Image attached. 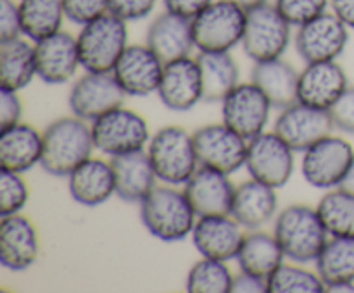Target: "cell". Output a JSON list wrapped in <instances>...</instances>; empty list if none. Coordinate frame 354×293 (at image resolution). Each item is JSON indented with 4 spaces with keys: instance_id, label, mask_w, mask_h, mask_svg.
Instances as JSON below:
<instances>
[{
    "instance_id": "6da1fadb",
    "label": "cell",
    "mask_w": 354,
    "mask_h": 293,
    "mask_svg": "<svg viewBox=\"0 0 354 293\" xmlns=\"http://www.w3.org/2000/svg\"><path fill=\"white\" fill-rule=\"evenodd\" d=\"M95 148L92 124L78 116L59 117L44 130V154L40 165L45 172L68 178Z\"/></svg>"
},
{
    "instance_id": "7a4b0ae2",
    "label": "cell",
    "mask_w": 354,
    "mask_h": 293,
    "mask_svg": "<svg viewBox=\"0 0 354 293\" xmlns=\"http://www.w3.org/2000/svg\"><path fill=\"white\" fill-rule=\"evenodd\" d=\"M140 219L145 230L166 243L192 236L197 214L185 192L175 185L156 186L140 203Z\"/></svg>"
},
{
    "instance_id": "3957f363",
    "label": "cell",
    "mask_w": 354,
    "mask_h": 293,
    "mask_svg": "<svg viewBox=\"0 0 354 293\" xmlns=\"http://www.w3.org/2000/svg\"><path fill=\"white\" fill-rule=\"evenodd\" d=\"M273 234L282 245L286 257L299 264L317 261L330 238L318 210L304 203H292L280 210L273 224Z\"/></svg>"
},
{
    "instance_id": "277c9868",
    "label": "cell",
    "mask_w": 354,
    "mask_h": 293,
    "mask_svg": "<svg viewBox=\"0 0 354 293\" xmlns=\"http://www.w3.org/2000/svg\"><path fill=\"white\" fill-rule=\"evenodd\" d=\"M145 150L158 179L166 185H185L201 165L194 133H189L182 126H165L158 130Z\"/></svg>"
},
{
    "instance_id": "5b68a950",
    "label": "cell",
    "mask_w": 354,
    "mask_h": 293,
    "mask_svg": "<svg viewBox=\"0 0 354 293\" xmlns=\"http://www.w3.org/2000/svg\"><path fill=\"white\" fill-rule=\"evenodd\" d=\"M82 68L92 72H113L128 47V23L113 12L90 21L76 37Z\"/></svg>"
},
{
    "instance_id": "8992f818",
    "label": "cell",
    "mask_w": 354,
    "mask_h": 293,
    "mask_svg": "<svg viewBox=\"0 0 354 293\" xmlns=\"http://www.w3.org/2000/svg\"><path fill=\"white\" fill-rule=\"evenodd\" d=\"M248 10L230 0H213L192 19L194 43L199 52H230L242 43Z\"/></svg>"
},
{
    "instance_id": "52a82bcc",
    "label": "cell",
    "mask_w": 354,
    "mask_h": 293,
    "mask_svg": "<svg viewBox=\"0 0 354 293\" xmlns=\"http://www.w3.org/2000/svg\"><path fill=\"white\" fill-rule=\"evenodd\" d=\"M290 24L275 3H261L248 10L242 48L254 62L280 59L290 43Z\"/></svg>"
},
{
    "instance_id": "ba28073f",
    "label": "cell",
    "mask_w": 354,
    "mask_h": 293,
    "mask_svg": "<svg viewBox=\"0 0 354 293\" xmlns=\"http://www.w3.org/2000/svg\"><path fill=\"white\" fill-rule=\"evenodd\" d=\"M95 148L109 157L145 150L151 140L147 121L135 110L121 105L92 121Z\"/></svg>"
},
{
    "instance_id": "9c48e42d",
    "label": "cell",
    "mask_w": 354,
    "mask_h": 293,
    "mask_svg": "<svg viewBox=\"0 0 354 293\" xmlns=\"http://www.w3.org/2000/svg\"><path fill=\"white\" fill-rule=\"evenodd\" d=\"M353 159V145L344 138L328 134L303 152V178L318 190L337 188L348 174Z\"/></svg>"
},
{
    "instance_id": "30bf717a",
    "label": "cell",
    "mask_w": 354,
    "mask_h": 293,
    "mask_svg": "<svg viewBox=\"0 0 354 293\" xmlns=\"http://www.w3.org/2000/svg\"><path fill=\"white\" fill-rule=\"evenodd\" d=\"M349 41V28L332 10L297 26L294 45L306 64L337 61Z\"/></svg>"
},
{
    "instance_id": "8fae6325",
    "label": "cell",
    "mask_w": 354,
    "mask_h": 293,
    "mask_svg": "<svg viewBox=\"0 0 354 293\" xmlns=\"http://www.w3.org/2000/svg\"><path fill=\"white\" fill-rule=\"evenodd\" d=\"M194 143L201 165L227 174H232L245 165L249 140L225 123L206 124L196 130Z\"/></svg>"
},
{
    "instance_id": "7c38bea8",
    "label": "cell",
    "mask_w": 354,
    "mask_h": 293,
    "mask_svg": "<svg viewBox=\"0 0 354 293\" xmlns=\"http://www.w3.org/2000/svg\"><path fill=\"white\" fill-rule=\"evenodd\" d=\"M294 164V150L275 131H263L249 140L245 168L251 178L279 190L292 178Z\"/></svg>"
},
{
    "instance_id": "4fadbf2b",
    "label": "cell",
    "mask_w": 354,
    "mask_h": 293,
    "mask_svg": "<svg viewBox=\"0 0 354 293\" xmlns=\"http://www.w3.org/2000/svg\"><path fill=\"white\" fill-rule=\"evenodd\" d=\"M127 97L113 72L86 71L73 83L68 102L75 116L92 123L97 117L123 105Z\"/></svg>"
},
{
    "instance_id": "5bb4252c",
    "label": "cell",
    "mask_w": 354,
    "mask_h": 293,
    "mask_svg": "<svg viewBox=\"0 0 354 293\" xmlns=\"http://www.w3.org/2000/svg\"><path fill=\"white\" fill-rule=\"evenodd\" d=\"M273 105L254 83H239L221 100V117L245 140L258 137L268 124Z\"/></svg>"
},
{
    "instance_id": "9a60e30c",
    "label": "cell",
    "mask_w": 354,
    "mask_h": 293,
    "mask_svg": "<svg viewBox=\"0 0 354 293\" xmlns=\"http://www.w3.org/2000/svg\"><path fill=\"white\" fill-rule=\"evenodd\" d=\"M334 130L328 110L296 102L286 109H280L273 131L294 152H306L311 145L332 134Z\"/></svg>"
},
{
    "instance_id": "2e32d148",
    "label": "cell",
    "mask_w": 354,
    "mask_h": 293,
    "mask_svg": "<svg viewBox=\"0 0 354 293\" xmlns=\"http://www.w3.org/2000/svg\"><path fill=\"white\" fill-rule=\"evenodd\" d=\"M165 62L147 43L128 45L113 69L116 81L130 97H149L158 93Z\"/></svg>"
},
{
    "instance_id": "e0dca14e",
    "label": "cell",
    "mask_w": 354,
    "mask_h": 293,
    "mask_svg": "<svg viewBox=\"0 0 354 293\" xmlns=\"http://www.w3.org/2000/svg\"><path fill=\"white\" fill-rule=\"evenodd\" d=\"M245 228L232 214L197 217L192 231L194 247L203 257L232 261L237 257L245 236Z\"/></svg>"
},
{
    "instance_id": "ac0fdd59",
    "label": "cell",
    "mask_w": 354,
    "mask_h": 293,
    "mask_svg": "<svg viewBox=\"0 0 354 293\" xmlns=\"http://www.w3.org/2000/svg\"><path fill=\"white\" fill-rule=\"evenodd\" d=\"M40 255L38 231L21 212L0 217V264L14 272L26 271Z\"/></svg>"
},
{
    "instance_id": "d6986e66",
    "label": "cell",
    "mask_w": 354,
    "mask_h": 293,
    "mask_svg": "<svg viewBox=\"0 0 354 293\" xmlns=\"http://www.w3.org/2000/svg\"><path fill=\"white\" fill-rule=\"evenodd\" d=\"M158 95L165 107L175 112H187L204 100L203 76L197 57H183L165 64Z\"/></svg>"
},
{
    "instance_id": "ffe728a7",
    "label": "cell",
    "mask_w": 354,
    "mask_h": 293,
    "mask_svg": "<svg viewBox=\"0 0 354 293\" xmlns=\"http://www.w3.org/2000/svg\"><path fill=\"white\" fill-rule=\"evenodd\" d=\"M38 78L48 85L68 83L82 65L78 40L66 31H57L35 43Z\"/></svg>"
},
{
    "instance_id": "44dd1931",
    "label": "cell",
    "mask_w": 354,
    "mask_h": 293,
    "mask_svg": "<svg viewBox=\"0 0 354 293\" xmlns=\"http://www.w3.org/2000/svg\"><path fill=\"white\" fill-rule=\"evenodd\" d=\"M228 176L227 172L199 165L192 178L183 185V192L197 216L230 214L237 186H234Z\"/></svg>"
},
{
    "instance_id": "7402d4cb",
    "label": "cell",
    "mask_w": 354,
    "mask_h": 293,
    "mask_svg": "<svg viewBox=\"0 0 354 293\" xmlns=\"http://www.w3.org/2000/svg\"><path fill=\"white\" fill-rule=\"evenodd\" d=\"M348 74L335 61L311 62L299 72L297 102L328 110L348 88Z\"/></svg>"
},
{
    "instance_id": "603a6c76",
    "label": "cell",
    "mask_w": 354,
    "mask_h": 293,
    "mask_svg": "<svg viewBox=\"0 0 354 293\" xmlns=\"http://www.w3.org/2000/svg\"><path fill=\"white\" fill-rule=\"evenodd\" d=\"M145 43L165 64L178 59L190 57L196 48L194 43L192 19L165 10L147 28Z\"/></svg>"
},
{
    "instance_id": "cb8c5ba5",
    "label": "cell",
    "mask_w": 354,
    "mask_h": 293,
    "mask_svg": "<svg viewBox=\"0 0 354 293\" xmlns=\"http://www.w3.org/2000/svg\"><path fill=\"white\" fill-rule=\"evenodd\" d=\"M68 190L76 203L97 207L116 195V181L111 161L88 157L68 176Z\"/></svg>"
},
{
    "instance_id": "d4e9b609",
    "label": "cell",
    "mask_w": 354,
    "mask_h": 293,
    "mask_svg": "<svg viewBox=\"0 0 354 293\" xmlns=\"http://www.w3.org/2000/svg\"><path fill=\"white\" fill-rule=\"evenodd\" d=\"M44 133L26 123L0 128V169L28 172L41 162Z\"/></svg>"
},
{
    "instance_id": "484cf974",
    "label": "cell",
    "mask_w": 354,
    "mask_h": 293,
    "mask_svg": "<svg viewBox=\"0 0 354 293\" xmlns=\"http://www.w3.org/2000/svg\"><path fill=\"white\" fill-rule=\"evenodd\" d=\"M279 195L277 188L251 178L235 188L230 214L245 228L259 230L277 217Z\"/></svg>"
},
{
    "instance_id": "4316f807",
    "label": "cell",
    "mask_w": 354,
    "mask_h": 293,
    "mask_svg": "<svg viewBox=\"0 0 354 293\" xmlns=\"http://www.w3.org/2000/svg\"><path fill=\"white\" fill-rule=\"evenodd\" d=\"M116 181V195L128 203H140L156 188V174L147 150L111 157Z\"/></svg>"
},
{
    "instance_id": "83f0119b",
    "label": "cell",
    "mask_w": 354,
    "mask_h": 293,
    "mask_svg": "<svg viewBox=\"0 0 354 293\" xmlns=\"http://www.w3.org/2000/svg\"><path fill=\"white\" fill-rule=\"evenodd\" d=\"M251 81L268 97L275 109H286L297 102L299 72L289 62L282 61V57L254 62Z\"/></svg>"
},
{
    "instance_id": "f1b7e54d",
    "label": "cell",
    "mask_w": 354,
    "mask_h": 293,
    "mask_svg": "<svg viewBox=\"0 0 354 293\" xmlns=\"http://www.w3.org/2000/svg\"><path fill=\"white\" fill-rule=\"evenodd\" d=\"M35 76L38 71L33 41L23 37L0 41V88L19 92Z\"/></svg>"
},
{
    "instance_id": "f546056e",
    "label": "cell",
    "mask_w": 354,
    "mask_h": 293,
    "mask_svg": "<svg viewBox=\"0 0 354 293\" xmlns=\"http://www.w3.org/2000/svg\"><path fill=\"white\" fill-rule=\"evenodd\" d=\"M286 252L273 233L249 230L241 245L235 261L241 271L268 279L283 264Z\"/></svg>"
},
{
    "instance_id": "4dcf8cb0",
    "label": "cell",
    "mask_w": 354,
    "mask_h": 293,
    "mask_svg": "<svg viewBox=\"0 0 354 293\" xmlns=\"http://www.w3.org/2000/svg\"><path fill=\"white\" fill-rule=\"evenodd\" d=\"M204 102H220L239 85V65L230 52H199Z\"/></svg>"
},
{
    "instance_id": "1f68e13d",
    "label": "cell",
    "mask_w": 354,
    "mask_h": 293,
    "mask_svg": "<svg viewBox=\"0 0 354 293\" xmlns=\"http://www.w3.org/2000/svg\"><path fill=\"white\" fill-rule=\"evenodd\" d=\"M23 37L33 43L57 33L66 19L62 0H19Z\"/></svg>"
},
{
    "instance_id": "d6a6232c",
    "label": "cell",
    "mask_w": 354,
    "mask_h": 293,
    "mask_svg": "<svg viewBox=\"0 0 354 293\" xmlns=\"http://www.w3.org/2000/svg\"><path fill=\"white\" fill-rule=\"evenodd\" d=\"M315 264L327 286L354 281V238L330 236Z\"/></svg>"
},
{
    "instance_id": "836d02e7",
    "label": "cell",
    "mask_w": 354,
    "mask_h": 293,
    "mask_svg": "<svg viewBox=\"0 0 354 293\" xmlns=\"http://www.w3.org/2000/svg\"><path fill=\"white\" fill-rule=\"evenodd\" d=\"M328 236L354 238V195L342 188L327 190L317 205Z\"/></svg>"
},
{
    "instance_id": "e575fe53",
    "label": "cell",
    "mask_w": 354,
    "mask_h": 293,
    "mask_svg": "<svg viewBox=\"0 0 354 293\" xmlns=\"http://www.w3.org/2000/svg\"><path fill=\"white\" fill-rule=\"evenodd\" d=\"M234 274L227 262L203 257L190 267L187 274L189 293H230Z\"/></svg>"
},
{
    "instance_id": "d590c367",
    "label": "cell",
    "mask_w": 354,
    "mask_h": 293,
    "mask_svg": "<svg viewBox=\"0 0 354 293\" xmlns=\"http://www.w3.org/2000/svg\"><path fill=\"white\" fill-rule=\"evenodd\" d=\"M327 285L318 274L296 264H282L268 278V293H324Z\"/></svg>"
},
{
    "instance_id": "8d00e7d4",
    "label": "cell",
    "mask_w": 354,
    "mask_h": 293,
    "mask_svg": "<svg viewBox=\"0 0 354 293\" xmlns=\"http://www.w3.org/2000/svg\"><path fill=\"white\" fill-rule=\"evenodd\" d=\"M30 200V186L23 172L0 169V217L17 214Z\"/></svg>"
},
{
    "instance_id": "74e56055",
    "label": "cell",
    "mask_w": 354,
    "mask_h": 293,
    "mask_svg": "<svg viewBox=\"0 0 354 293\" xmlns=\"http://www.w3.org/2000/svg\"><path fill=\"white\" fill-rule=\"evenodd\" d=\"M273 3L290 26L296 28L327 12L330 7V0H275Z\"/></svg>"
},
{
    "instance_id": "f35d334b",
    "label": "cell",
    "mask_w": 354,
    "mask_h": 293,
    "mask_svg": "<svg viewBox=\"0 0 354 293\" xmlns=\"http://www.w3.org/2000/svg\"><path fill=\"white\" fill-rule=\"evenodd\" d=\"M66 19L85 26L90 21L109 12V0H62Z\"/></svg>"
},
{
    "instance_id": "ab89813d",
    "label": "cell",
    "mask_w": 354,
    "mask_h": 293,
    "mask_svg": "<svg viewBox=\"0 0 354 293\" xmlns=\"http://www.w3.org/2000/svg\"><path fill=\"white\" fill-rule=\"evenodd\" d=\"M335 130L354 134V86H348L328 109Z\"/></svg>"
},
{
    "instance_id": "60d3db41",
    "label": "cell",
    "mask_w": 354,
    "mask_h": 293,
    "mask_svg": "<svg viewBox=\"0 0 354 293\" xmlns=\"http://www.w3.org/2000/svg\"><path fill=\"white\" fill-rule=\"evenodd\" d=\"M158 0H109V12L116 14L127 23L145 19L154 10Z\"/></svg>"
},
{
    "instance_id": "b9f144b4",
    "label": "cell",
    "mask_w": 354,
    "mask_h": 293,
    "mask_svg": "<svg viewBox=\"0 0 354 293\" xmlns=\"http://www.w3.org/2000/svg\"><path fill=\"white\" fill-rule=\"evenodd\" d=\"M23 34L19 6L16 0H0V41L12 40Z\"/></svg>"
},
{
    "instance_id": "7bdbcfd3",
    "label": "cell",
    "mask_w": 354,
    "mask_h": 293,
    "mask_svg": "<svg viewBox=\"0 0 354 293\" xmlns=\"http://www.w3.org/2000/svg\"><path fill=\"white\" fill-rule=\"evenodd\" d=\"M21 116H23V102L17 92L0 88V128L19 123Z\"/></svg>"
},
{
    "instance_id": "ee69618b",
    "label": "cell",
    "mask_w": 354,
    "mask_h": 293,
    "mask_svg": "<svg viewBox=\"0 0 354 293\" xmlns=\"http://www.w3.org/2000/svg\"><path fill=\"white\" fill-rule=\"evenodd\" d=\"M230 293H268V279L241 271L234 276Z\"/></svg>"
},
{
    "instance_id": "f6af8a7d",
    "label": "cell",
    "mask_w": 354,
    "mask_h": 293,
    "mask_svg": "<svg viewBox=\"0 0 354 293\" xmlns=\"http://www.w3.org/2000/svg\"><path fill=\"white\" fill-rule=\"evenodd\" d=\"M213 0H162L165 9L173 14L187 17V19H194L201 10L206 9Z\"/></svg>"
},
{
    "instance_id": "bcb514c9",
    "label": "cell",
    "mask_w": 354,
    "mask_h": 293,
    "mask_svg": "<svg viewBox=\"0 0 354 293\" xmlns=\"http://www.w3.org/2000/svg\"><path fill=\"white\" fill-rule=\"evenodd\" d=\"M330 10L349 30H354V0H330Z\"/></svg>"
},
{
    "instance_id": "7dc6e473",
    "label": "cell",
    "mask_w": 354,
    "mask_h": 293,
    "mask_svg": "<svg viewBox=\"0 0 354 293\" xmlns=\"http://www.w3.org/2000/svg\"><path fill=\"white\" fill-rule=\"evenodd\" d=\"M337 188L346 190V192L353 193V195H354V159H353L351 165H349V169H348V174L344 176V179H342V183L337 186Z\"/></svg>"
},
{
    "instance_id": "c3c4849f",
    "label": "cell",
    "mask_w": 354,
    "mask_h": 293,
    "mask_svg": "<svg viewBox=\"0 0 354 293\" xmlns=\"http://www.w3.org/2000/svg\"><path fill=\"white\" fill-rule=\"evenodd\" d=\"M328 293H354V281L335 283V285L327 286Z\"/></svg>"
},
{
    "instance_id": "681fc988",
    "label": "cell",
    "mask_w": 354,
    "mask_h": 293,
    "mask_svg": "<svg viewBox=\"0 0 354 293\" xmlns=\"http://www.w3.org/2000/svg\"><path fill=\"white\" fill-rule=\"evenodd\" d=\"M230 2L237 3V6L244 7L245 10H249V9H252V7H258V6H261V3H266L268 0H230Z\"/></svg>"
}]
</instances>
